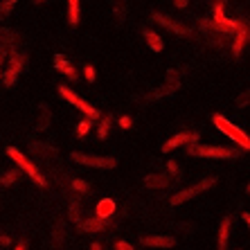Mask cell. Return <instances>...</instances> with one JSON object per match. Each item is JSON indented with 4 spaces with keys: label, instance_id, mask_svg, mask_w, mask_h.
Listing matches in <instances>:
<instances>
[{
    "label": "cell",
    "instance_id": "9c48e42d",
    "mask_svg": "<svg viewBox=\"0 0 250 250\" xmlns=\"http://www.w3.org/2000/svg\"><path fill=\"white\" fill-rule=\"evenodd\" d=\"M198 140V135L196 133H178V135H174L171 140H167L163 145V151H174L176 146H183V145H194Z\"/></svg>",
    "mask_w": 250,
    "mask_h": 250
},
{
    "label": "cell",
    "instance_id": "5bb4252c",
    "mask_svg": "<svg viewBox=\"0 0 250 250\" xmlns=\"http://www.w3.org/2000/svg\"><path fill=\"white\" fill-rule=\"evenodd\" d=\"M228 239H230V219H223L219 228V250H228Z\"/></svg>",
    "mask_w": 250,
    "mask_h": 250
},
{
    "label": "cell",
    "instance_id": "603a6c76",
    "mask_svg": "<svg viewBox=\"0 0 250 250\" xmlns=\"http://www.w3.org/2000/svg\"><path fill=\"white\" fill-rule=\"evenodd\" d=\"M88 131H90V120H83V122H79L77 124V135H79V138H83V135L88 133Z\"/></svg>",
    "mask_w": 250,
    "mask_h": 250
},
{
    "label": "cell",
    "instance_id": "7c38bea8",
    "mask_svg": "<svg viewBox=\"0 0 250 250\" xmlns=\"http://www.w3.org/2000/svg\"><path fill=\"white\" fill-rule=\"evenodd\" d=\"M115 212V201L113 198H104L97 203V219H108Z\"/></svg>",
    "mask_w": 250,
    "mask_h": 250
},
{
    "label": "cell",
    "instance_id": "e575fe53",
    "mask_svg": "<svg viewBox=\"0 0 250 250\" xmlns=\"http://www.w3.org/2000/svg\"><path fill=\"white\" fill-rule=\"evenodd\" d=\"M90 250H102V246H99V244H93V248H90Z\"/></svg>",
    "mask_w": 250,
    "mask_h": 250
},
{
    "label": "cell",
    "instance_id": "4dcf8cb0",
    "mask_svg": "<svg viewBox=\"0 0 250 250\" xmlns=\"http://www.w3.org/2000/svg\"><path fill=\"white\" fill-rule=\"evenodd\" d=\"M174 5L178 7V9H185V7L189 5V0H174Z\"/></svg>",
    "mask_w": 250,
    "mask_h": 250
},
{
    "label": "cell",
    "instance_id": "ac0fdd59",
    "mask_svg": "<svg viewBox=\"0 0 250 250\" xmlns=\"http://www.w3.org/2000/svg\"><path fill=\"white\" fill-rule=\"evenodd\" d=\"M113 12H115L117 21L124 23V18H126V0H113Z\"/></svg>",
    "mask_w": 250,
    "mask_h": 250
},
{
    "label": "cell",
    "instance_id": "484cf974",
    "mask_svg": "<svg viewBox=\"0 0 250 250\" xmlns=\"http://www.w3.org/2000/svg\"><path fill=\"white\" fill-rule=\"evenodd\" d=\"M83 75H86V82H95V70H93V65H86V68H83Z\"/></svg>",
    "mask_w": 250,
    "mask_h": 250
},
{
    "label": "cell",
    "instance_id": "83f0119b",
    "mask_svg": "<svg viewBox=\"0 0 250 250\" xmlns=\"http://www.w3.org/2000/svg\"><path fill=\"white\" fill-rule=\"evenodd\" d=\"M115 250H133V248H131L126 241H117V244H115Z\"/></svg>",
    "mask_w": 250,
    "mask_h": 250
},
{
    "label": "cell",
    "instance_id": "cb8c5ba5",
    "mask_svg": "<svg viewBox=\"0 0 250 250\" xmlns=\"http://www.w3.org/2000/svg\"><path fill=\"white\" fill-rule=\"evenodd\" d=\"M223 9H226V5L223 2H216V7H214V21H223Z\"/></svg>",
    "mask_w": 250,
    "mask_h": 250
},
{
    "label": "cell",
    "instance_id": "d6986e66",
    "mask_svg": "<svg viewBox=\"0 0 250 250\" xmlns=\"http://www.w3.org/2000/svg\"><path fill=\"white\" fill-rule=\"evenodd\" d=\"M79 226H82V230H86V232H95V230H104V221H97V219H93V221H79Z\"/></svg>",
    "mask_w": 250,
    "mask_h": 250
},
{
    "label": "cell",
    "instance_id": "ffe728a7",
    "mask_svg": "<svg viewBox=\"0 0 250 250\" xmlns=\"http://www.w3.org/2000/svg\"><path fill=\"white\" fill-rule=\"evenodd\" d=\"M14 39H16V36H14L12 29L0 27V43H2V45H9V43H14Z\"/></svg>",
    "mask_w": 250,
    "mask_h": 250
},
{
    "label": "cell",
    "instance_id": "30bf717a",
    "mask_svg": "<svg viewBox=\"0 0 250 250\" xmlns=\"http://www.w3.org/2000/svg\"><path fill=\"white\" fill-rule=\"evenodd\" d=\"M140 241H142V246H149V248H171V246H176V239L174 237H165V234L142 237Z\"/></svg>",
    "mask_w": 250,
    "mask_h": 250
},
{
    "label": "cell",
    "instance_id": "d6a6232c",
    "mask_svg": "<svg viewBox=\"0 0 250 250\" xmlns=\"http://www.w3.org/2000/svg\"><path fill=\"white\" fill-rule=\"evenodd\" d=\"M7 57V50H5V47H0V63H2V59H5Z\"/></svg>",
    "mask_w": 250,
    "mask_h": 250
},
{
    "label": "cell",
    "instance_id": "7a4b0ae2",
    "mask_svg": "<svg viewBox=\"0 0 250 250\" xmlns=\"http://www.w3.org/2000/svg\"><path fill=\"white\" fill-rule=\"evenodd\" d=\"M7 156L12 158L14 163H16L21 169H23V171L29 176V178H32V181H36V183H39V185H41V187H45V185H47V183H45V178H43V174H41V171H39V167H36L34 163H29L27 158H25L23 153L18 151V149H14V146H9V149H7Z\"/></svg>",
    "mask_w": 250,
    "mask_h": 250
},
{
    "label": "cell",
    "instance_id": "3957f363",
    "mask_svg": "<svg viewBox=\"0 0 250 250\" xmlns=\"http://www.w3.org/2000/svg\"><path fill=\"white\" fill-rule=\"evenodd\" d=\"M59 95H61L63 99H68V102H70L72 106H77V108H79V111H82L83 115H86L88 120H90V122L99 120V111H97V108H93V106L88 104V102H83V99L79 97L77 93H72V90H70L68 86H59Z\"/></svg>",
    "mask_w": 250,
    "mask_h": 250
},
{
    "label": "cell",
    "instance_id": "1f68e13d",
    "mask_svg": "<svg viewBox=\"0 0 250 250\" xmlns=\"http://www.w3.org/2000/svg\"><path fill=\"white\" fill-rule=\"evenodd\" d=\"M9 241H12V239H7L5 234H0V246H9Z\"/></svg>",
    "mask_w": 250,
    "mask_h": 250
},
{
    "label": "cell",
    "instance_id": "2e32d148",
    "mask_svg": "<svg viewBox=\"0 0 250 250\" xmlns=\"http://www.w3.org/2000/svg\"><path fill=\"white\" fill-rule=\"evenodd\" d=\"M145 39H146V43H149V47H151L153 52H163V39H160L156 32L145 29Z\"/></svg>",
    "mask_w": 250,
    "mask_h": 250
},
{
    "label": "cell",
    "instance_id": "e0dca14e",
    "mask_svg": "<svg viewBox=\"0 0 250 250\" xmlns=\"http://www.w3.org/2000/svg\"><path fill=\"white\" fill-rule=\"evenodd\" d=\"M145 183H146V187H153V189H160V187H167L169 185V178L167 176H146L145 178Z\"/></svg>",
    "mask_w": 250,
    "mask_h": 250
},
{
    "label": "cell",
    "instance_id": "d4e9b609",
    "mask_svg": "<svg viewBox=\"0 0 250 250\" xmlns=\"http://www.w3.org/2000/svg\"><path fill=\"white\" fill-rule=\"evenodd\" d=\"M16 178H18V174H16V171H9V174H5V176H2V185H12V183L16 181Z\"/></svg>",
    "mask_w": 250,
    "mask_h": 250
},
{
    "label": "cell",
    "instance_id": "277c9868",
    "mask_svg": "<svg viewBox=\"0 0 250 250\" xmlns=\"http://www.w3.org/2000/svg\"><path fill=\"white\" fill-rule=\"evenodd\" d=\"M187 151L192 153V156H198V158H216V160H226V158H234L237 153L232 149H228V146H201V145H187Z\"/></svg>",
    "mask_w": 250,
    "mask_h": 250
},
{
    "label": "cell",
    "instance_id": "f1b7e54d",
    "mask_svg": "<svg viewBox=\"0 0 250 250\" xmlns=\"http://www.w3.org/2000/svg\"><path fill=\"white\" fill-rule=\"evenodd\" d=\"M167 167H169V174H178V165H176L174 160H169Z\"/></svg>",
    "mask_w": 250,
    "mask_h": 250
},
{
    "label": "cell",
    "instance_id": "9a60e30c",
    "mask_svg": "<svg viewBox=\"0 0 250 250\" xmlns=\"http://www.w3.org/2000/svg\"><path fill=\"white\" fill-rule=\"evenodd\" d=\"M79 0H68V21H70V27H77L79 25Z\"/></svg>",
    "mask_w": 250,
    "mask_h": 250
},
{
    "label": "cell",
    "instance_id": "44dd1931",
    "mask_svg": "<svg viewBox=\"0 0 250 250\" xmlns=\"http://www.w3.org/2000/svg\"><path fill=\"white\" fill-rule=\"evenodd\" d=\"M18 0H2L0 2V16H7V14L14 12V7H16Z\"/></svg>",
    "mask_w": 250,
    "mask_h": 250
},
{
    "label": "cell",
    "instance_id": "8fae6325",
    "mask_svg": "<svg viewBox=\"0 0 250 250\" xmlns=\"http://www.w3.org/2000/svg\"><path fill=\"white\" fill-rule=\"evenodd\" d=\"M234 32H237V39H234V54H241L246 41H248V25H246V23H239Z\"/></svg>",
    "mask_w": 250,
    "mask_h": 250
},
{
    "label": "cell",
    "instance_id": "7402d4cb",
    "mask_svg": "<svg viewBox=\"0 0 250 250\" xmlns=\"http://www.w3.org/2000/svg\"><path fill=\"white\" fill-rule=\"evenodd\" d=\"M108 128H111V117H104V120H102V124H99V138H102V140L108 135Z\"/></svg>",
    "mask_w": 250,
    "mask_h": 250
},
{
    "label": "cell",
    "instance_id": "4316f807",
    "mask_svg": "<svg viewBox=\"0 0 250 250\" xmlns=\"http://www.w3.org/2000/svg\"><path fill=\"white\" fill-rule=\"evenodd\" d=\"M72 187H75L77 192H88V185L83 181H75V183H72Z\"/></svg>",
    "mask_w": 250,
    "mask_h": 250
},
{
    "label": "cell",
    "instance_id": "6da1fadb",
    "mask_svg": "<svg viewBox=\"0 0 250 250\" xmlns=\"http://www.w3.org/2000/svg\"><path fill=\"white\" fill-rule=\"evenodd\" d=\"M212 122H214V126L219 128V131H221L223 135H228V138L234 140L237 145H241V149H244V151H248V149H250V140H248V135H246L244 131H241V128L234 126V124L230 122V120H226L223 115H214V117H212Z\"/></svg>",
    "mask_w": 250,
    "mask_h": 250
},
{
    "label": "cell",
    "instance_id": "f546056e",
    "mask_svg": "<svg viewBox=\"0 0 250 250\" xmlns=\"http://www.w3.org/2000/svg\"><path fill=\"white\" fill-rule=\"evenodd\" d=\"M120 126H122V128H131V117H122V120H120Z\"/></svg>",
    "mask_w": 250,
    "mask_h": 250
},
{
    "label": "cell",
    "instance_id": "d590c367",
    "mask_svg": "<svg viewBox=\"0 0 250 250\" xmlns=\"http://www.w3.org/2000/svg\"><path fill=\"white\" fill-rule=\"evenodd\" d=\"M43 2H45V0H34V5H43Z\"/></svg>",
    "mask_w": 250,
    "mask_h": 250
},
{
    "label": "cell",
    "instance_id": "836d02e7",
    "mask_svg": "<svg viewBox=\"0 0 250 250\" xmlns=\"http://www.w3.org/2000/svg\"><path fill=\"white\" fill-rule=\"evenodd\" d=\"M16 250H25V241H21V244L16 246Z\"/></svg>",
    "mask_w": 250,
    "mask_h": 250
},
{
    "label": "cell",
    "instance_id": "4fadbf2b",
    "mask_svg": "<svg viewBox=\"0 0 250 250\" xmlns=\"http://www.w3.org/2000/svg\"><path fill=\"white\" fill-rule=\"evenodd\" d=\"M54 68H57V70H61V72H63V75L68 77V79H77V72H75V68H72V65H70L68 61H65V59L61 57V54H57V57H54Z\"/></svg>",
    "mask_w": 250,
    "mask_h": 250
},
{
    "label": "cell",
    "instance_id": "52a82bcc",
    "mask_svg": "<svg viewBox=\"0 0 250 250\" xmlns=\"http://www.w3.org/2000/svg\"><path fill=\"white\" fill-rule=\"evenodd\" d=\"M151 21H156V23L163 25L165 29H171V32H176V34H181V36H189V34H192V29L187 27V25L178 23V21L165 16V14H160V12H153L151 14Z\"/></svg>",
    "mask_w": 250,
    "mask_h": 250
},
{
    "label": "cell",
    "instance_id": "5b68a950",
    "mask_svg": "<svg viewBox=\"0 0 250 250\" xmlns=\"http://www.w3.org/2000/svg\"><path fill=\"white\" fill-rule=\"evenodd\" d=\"M216 183V178H208V181H201V183H196V185H192V187H187V189H183V192H178V194H174V196L169 198V203L171 205H181V203H185V201H189V198H194V196H198L201 192H205V189H209V187Z\"/></svg>",
    "mask_w": 250,
    "mask_h": 250
},
{
    "label": "cell",
    "instance_id": "8992f818",
    "mask_svg": "<svg viewBox=\"0 0 250 250\" xmlns=\"http://www.w3.org/2000/svg\"><path fill=\"white\" fill-rule=\"evenodd\" d=\"M72 160L83 167H97V169H113L115 167V158L106 156H88V153H72Z\"/></svg>",
    "mask_w": 250,
    "mask_h": 250
},
{
    "label": "cell",
    "instance_id": "ba28073f",
    "mask_svg": "<svg viewBox=\"0 0 250 250\" xmlns=\"http://www.w3.org/2000/svg\"><path fill=\"white\" fill-rule=\"evenodd\" d=\"M23 65H25L23 54L12 52V57H9V68H7V75H5V86H7V88L16 83V79H18V75H21Z\"/></svg>",
    "mask_w": 250,
    "mask_h": 250
}]
</instances>
